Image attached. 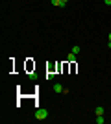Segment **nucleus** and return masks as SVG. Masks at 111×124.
<instances>
[{
  "mask_svg": "<svg viewBox=\"0 0 111 124\" xmlns=\"http://www.w3.org/2000/svg\"><path fill=\"white\" fill-rule=\"evenodd\" d=\"M46 117H48V109H44V108H39V109L35 111V119H37V120H44Z\"/></svg>",
  "mask_w": 111,
  "mask_h": 124,
  "instance_id": "f257e3e1",
  "label": "nucleus"
},
{
  "mask_svg": "<svg viewBox=\"0 0 111 124\" xmlns=\"http://www.w3.org/2000/svg\"><path fill=\"white\" fill-rule=\"evenodd\" d=\"M65 89H63V85H61V83H56V85H54V93H63Z\"/></svg>",
  "mask_w": 111,
  "mask_h": 124,
  "instance_id": "f03ea898",
  "label": "nucleus"
},
{
  "mask_svg": "<svg viewBox=\"0 0 111 124\" xmlns=\"http://www.w3.org/2000/svg\"><path fill=\"white\" fill-rule=\"evenodd\" d=\"M67 61H70V63H74V61H76V54H74V52H70V54H69Z\"/></svg>",
  "mask_w": 111,
  "mask_h": 124,
  "instance_id": "7ed1b4c3",
  "label": "nucleus"
},
{
  "mask_svg": "<svg viewBox=\"0 0 111 124\" xmlns=\"http://www.w3.org/2000/svg\"><path fill=\"white\" fill-rule=\"evenodd\" d=\"M96 122H98V124H104V122H106L104 115H96Z\"/></svg>",
  "mask_w": 111,
  "mask_h": 124,
  "instance_id": "20e7f679",
  "label": "nucleus"
},
{
  "mask_svg": "<svg viewBox=\"0 0 111 124\" xmlns=\"http://www.w3.org/2000/svg\"><path fill=\"white\" fill-rule=\"evenodd\" d=\"M95 113H96V115H104V108H102V106H98V108L95 109Z\"/></svg>",
  "mask_w": 111,
  "mask_h": 124,
  "instance_id": "39448f33",
  "label": "nucleus"
},
{
  "mask_svg": "<svg viewBox=\"0 0 111 124\" xmlns=\"http://www.w3.org/2000/svg\"><path fill=\"white\" fill-rule=\"evenodd\" d=\"M72 52H74V54H76V56H78V54H80V46H78V45H76V46H72Z\"/></svg>",
  "mask_w": 111,
  "mask_h": 124,
  "instance_id": "423d86ee",
  "label": "nucleus"
},
{
  "mask_svg": "<svg viewBox=\"0 0 111 124\" xmlns=\"http://www.w3.org/2000/svg\"><path fill=\"white\" fill-rule=\"evenodd\" d=\"M52 4L54 6H61V0H52Z\"/></svg>",
  "mask_w": 111,
  "mask_h": 124,
  "instance_id": "0eeeda50",
  "label": "nucleus"
},
{
  "mask_svg": "<svg viewBox=\"0 0 111 124\" xmlns=\"http://www.w3.org/2000/svg\"><path fill=\"white\" fill-rule=\"evenodd\" d=\"M104 4H106V6H111V0H104Z\"/></svg>",
  "mask_w": 111,
  "mask_h": 124,
  "instance_id": "6e6552de",
  "label": "nucleus"
},
{
  "mask_svg": "<svg viewBox=\"0 0 111 124\" xmlns=\"http://www.w3.org/2000/svg\"><path fill=\"white\" fill-rule=\"evenodd\" d=\"M67 2H69V0H61V6H65V4H67Z\"/></svg>",
  "mask_w": 111,
  "mask_h": 124,
  "instance_id": "1a4fd4ad",
  "label": "nucleus"
},
{
  "mask_svg": "<svg viewBox=\"0 0 111 124\" xmlns=\"http://www.w3.org/2000/svg\"><path fill=\"white\" fill-rule=\"evenodd\" d=\"M107 39H109V43H111V33H109V35H107Z\"/></svg>",
  "mask_w": 111,
  "mask_h": 124,
  "instance_id": "9d476101",
  "label": "nucleus"
},
{
  "mask_svg": "<svg viewBox=\"0 0 111 124\" xmlns=\"http://www.w3.org/2000/svg\"><path fill=\"white\" fill-rule=\"evenodd\" d=\"M109 48H111V43H109Z\"/></svg>",
  "mask_w": 111,
  "mask_h": 124,
  "instance_id": "9b49d317",
  "label": "nucleus"
}]
</instances>
